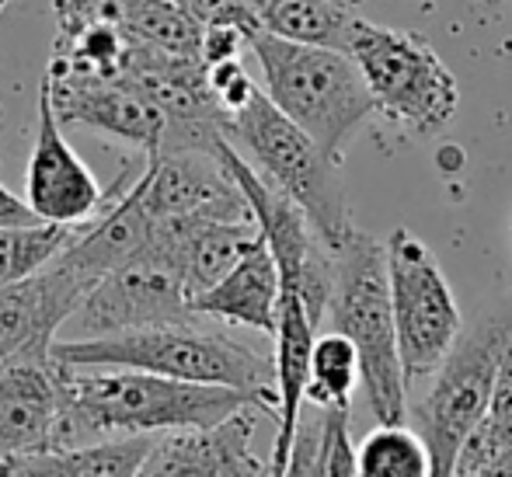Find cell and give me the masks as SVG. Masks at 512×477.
Instances as JSON below:
<instances>
[{
  "label": "cell",
  "instance_id": "6da1fadb",
  "mask_svg": "<svg viewBox=\"0 0 512 477\" xmlns=\"http://www.w3.org/2000/svg\"><path fill=\"white\" fill-rule=\"evenodd\" d=\"M244 404L269 411L262 397L220 383H189L126 366L60 363V418L53 446L213 425Z\"/></svg>",
  "mask_w": 512,
  "mask_h": 477
},
{
  "label": "cell",
  "instance_id": "7a4b0ae2",
  "mask_svg": "<svg viewBox=\"0 0 512 477\" xmlns=\"http://www.w3.org/2000/svg\"><path fill=\"white\" fill-rule=\"evenodd\" d=\"M203 317L133 328L98 338H53L49 356L67 366H126L189 383H220L262 397L276 411V363L265 352L237 342Z\"/></svg>",
  "mask_w": 512,
  "mask_h": 477
},
{
  "label": "cell",
  "instance_id": "3957f363",
  "mask_svg": "<svg viewBox=\"0 0 512 477\" xmlns=\"http://www.w3.org/2000/svg\"><path fill=\"white\" fill-rule=\"evenodd\" d=\"M248 49L262 67L265 98L331 161H345L349 136L377 112L356 60L345 49L290 42L269 32H251Z\"/></svg>",
  "mask_w": 512,
  "mask_h": 477
},
{
  "label": "cell",
  "instance_id": "277c9868",
  "mask_svg": "<svg viewBox=\"0 0 512 477\" xmlns=\"http://www.w3.org/2000/svg\"><path fill=\"white\" fill-rule=\"evenodd\" d=\"M331 331H342L359 359V380L380 422H405L408 380L401 370L398 338L391 317L384 244L352 227L338 248H331Z\"/></svg>",
  "mask_w": 512,
  "mask_h": 477
},
{
  "label": "cell",
  "instance_id": "5b68a950",
  "mask_svg": "<svg viewBox=\"0 0 512 477\" xmlns=\"http://www.w3.org/2000/svg\"><path fill=\"white\" fill-rule=\"evenodd\" d=\"M227 140L248 154V164L265 182L304 209L328 251L349 237L356 223L342 182V161H331L297 122H290L265 98L262 88L237 112H230Z\"/></svg>",
  "mask_w": 512,
  "mask_h": 477
},
{
  "label": "cell",
  "instance_id": "8992f818",
  "mask_svg": "<svg viewBox=\"0 0 512 477\" xmlns=\"http://www.w3.org/2000/svg\"><path fill=\"white\" fill-rule=\"evenodd\" d=\"M345 53L356 60L370 98L391 122L415 136H436L457 112V81L436 49L415 32L352 18Z\"/></svg>",
  "mask_w": 512,
  "mask_h": 477
},
{
  "label": "cell",
  "instance_id": "52a82bcc",
  "mask_svg": "<svg viewBox=\"0 0 512 477\" xmlns=\"http://www.w3.org/2000/svg\"><path fill=\"white\" fill-rule=\"evenodd\" d=\"M512 328V300L502 310L485 314L467 335H457L439 366L429 373L432 387L411 408V422L432 460V474H453L464 439L485 415L495 387L499 359Z\"/></svg>",
  "mask_w": 512,
  "mask_h": 477
},
{
  "label": "cell",
  "instance_id": "ba28073f",
  "mask_svg": "<svg viewBox=\"0 0 512 477\" xmlns=\"http://www.w3.org/2000/svg\"><path fill=\"white\" fill-rule=\"evenodd\" d=\"M391 317L405 380L429 377L460 335V310L443 269L411 230L398 227L384 244Z\"/></svg>",
  "mask_w": 512,
  "mask_h": 477
},
{
  "label": "cell",
  "instance_id": "9c48e42d",
  "mask_svg": "<svg viewBox=\"0 0 512 477\" xmlns=\"http://www.w3.org/2000/svg\"><path fill=\"white\" fill-rule=\"evenodd\" d=\"M133 192L154 220H251V206L216 150H157L143 154Z\"/></svg>",
  "mask_w": 512,
  "mask_h": 477
},
{
  "label": "cell",
  "instance_id": "30bf717a",
  "mask_svg": "<svg viewBox=\"0 0 512 477\" xmlns=\"http://www.w3.org/2000/svg\"><path fill=\"white\" fill-rule=\"evenodd\" d=\"M189 317L199 314L189 310L182 283L161 265L133 258L98 279L63 328H70V338H98L168 321H189Z\"/></svg>",
  "mask_w": 512,
  "mask_h": 477
},
{
  "label": "cell",
  "instance_id": "8fae6325",
  "mask_svg": "<svg viewBox=\"0 0 512 477\" xmlns=\"http://www.w3.org/2000/svg\"><path fill=\"white\" fill-rule=\"evenodd\" d=\"M35 143L32 157H28V175H25V195L39 220L49 223H67V227H81L102 209L105 189L91 168L74 154L67 140H63V126L56 119L53 105H49L46 81H39V95H35Z\"/></svg>",
  "mask_w": 512,
  "mask_h": 477
},
{
  "label": "cell",
  "instance_id": "7c38bea8",
  "mask_svg": "<svg viewBox=\"0 0 512 477\" xmlns=\"http://www.w3.org/2000/svg\"><path fill=\"white\" fill-rule=\"evenodd\" d=\"M255 404H244L234 415L213 425L157 432L140 474L147 477H258L269 474V464L255 457L251 436L258 422Z\"/></svg>",
  "mask_w": 512,
  "mask_h": 477
},
{
  "label": "cell",
  "instance_id": "4fadbf2b",
  "mask_svg": "<svg viewBox=\"0 0 512 477\" xmlns=\"http://www.w3.org/2000/svg\"><path fill=\"white\" fill-rule=\"evenodd\" d=\"M95 279L56 255L39 272L0 286V356L49 352L67 317L81 307Z\"/></svg>",
  "mask_w": 512,
  "mask_h": 477
},
{
  "label": "cell",
  "instance_id": "5bb4252c",
  "mask_svg": "<svg viewBox=\"0 0 512 477\" xmlns=\"http://www.w3.org/2000/svg\"><path fill=\"white\" fill-rule=\"evenodd\" d=\"M60 126H88L154 154L164 136V115L122 77H42Z\"/></svg>",
  "mask_w": 512,
  "mask_h": 477
},
{
  "label": "cell",
  "instance_id": "9a60e30c",
  "mask_svg": "<svg viewBox=\"0 0 512 477\" xmlns=\"http://www.w3.org/2000/svg\"><path fill=\"white\" fill-rule=\"evenodd\" d=\"M60 363L49 352L0 356V460L53 446Z\"/></svg>",
  "mask_w": 512,
  "mask_h": 477
},
{
  "label": "cell",
  "instance_id": "2e32d148",
  "mask_svg": "<svg viewBox=\"0 0 512 477\" xmlns=\"http://www.w3.org/2000/svg\"><path fill=\"white\" fill-rule=\"evenodd\" d=\"M189 310L223 324H241V328H255L262 335H276L279 269L272 262L269 244L255 234V241L241 251V258L213 286L192 296Z\"/></svg>",
  "mask_w": 512,
  "mask_h": 477
},
{
  "label": "cell",
  "instance_id": "e0dca14e",
  "mask_svg": "<svg viewBox=\"0 0 512 477\" xmlns=\"http://www.w3.org/2000/svg\"><path fill=\"white\" fill-rule=\"evenodd\" d=\"M154 436L133 432V436H105L91 443L46 446L39 453L0 460V474L11 477H136L143 457L150 453Z\"/></svg>",
  "mask_w": 512,
  "mask_h": 477
},
{
  "label": "cell",
  "instance_id": "ac0fdd59",
  "mask_svg": "<svg viewBox=\"0 0 512 477\" xmlns=\"http://www.w3.org/2000/svg\"><path fill=\"white\" fill-rule=\"evenodd\" d=\"M255 32H269L290 42L345 49L352 25V4L345 0H241Z\"/></svg>",
  "mask_w": 512,
  "mask_h": 477
},
{
  "label": "cell",
  "instance_id": "d6986e66",
  "mask_svg": "<svg viewBox=\"0 0 512 477\" xmlns=\"http://www.w3.org/2000/svg\"><path fill=\"white\" fill-rule=\"evenodd\" d=\"M453 474H512V328L488 408L460 446Z\"/></svg>",
  "mask_w": 512,
  "mask_h": 477
},
{
  "label": "cell",
  "instance_id": "ffe728a7",
  "mask_svg": "<svg viewBox=\"0 0 512 477\" xmlns=\"http://www.w3.org/2000/svg\"><path fill=\"white\" fill-rule=\"evenodd\" d=\"M286 474H356L349 404H324L314 422H297Z\"/></svg>",
  "mask_w": 512,
  "mask_h": 477
},
{
  "label": "cell",
  "instance_id": "44dd1931",
  "mask_svg": "<svg viewBox=\"0 0 512 477\" xmlns=\"http://www.w3.org/2000/svg\"><path fill=\"white\" fill-rule=\"evenodd\" d=\"M81 227H67V223H0V286L25 279L49 265L70 241L77 237Z\"/></svg>",
  "mask_w": 512,
  "mask_h": 477
},
{
  "label": "cell",
  "instance_id": "7402d4cb",
  "mask_svg": "<svg viewBox=\"0 0 512 477\" xmlns=\"http://www.w3.org/2000/svg\"><path fill=\"white\" fill-rule=\"evenodd\" d=\"M356 474L363 477H425L432 460L422 436L405 422H380L356 450Z\"/></svg>",
  "mask_w": 512,
  "mask_h": 477
},
{
  "label": "cell",
  "instance_id": "603a6c76",
  "mask_svg": "<svg viewBox=\"0 0 512 477\" xmlns=\"http://www.w3.org/2000/svg\"><path fill=\"white\" fill-rule=\"evenodd\" d=\"M356 380H359V359L349 338H345L342 331L314 335V342H310L304 401H310L314 408H324V404H349Z\"/></svg>",
  "mask_w": 512,
  "mask_h": 477
},
{
  "label": "cell",
  "instance_id": "cb8c5ba5",
  "mask_svg": "<svg viewBox=\"0 0 512 477\" xmlns=\"http://www.w3.org/2000/svg\"><path fill=\"white\" fill-rule=\"evenodd\" d=\"M206 81H209V91H213L216 101H220L227 112H237V108L258 91V84L251 81V74L244 70L241 56L206 63Z\"/></svg>",
  "mask_w": 512,
  "mask_h": 477
},
{
  "label": "cell",
  "instance_id": "d4e9b609",
  "mask_svg": "<svg viewBox=\"0 0 512 477\" xmlns=\"http://www.w3.org/2000/svg\"><path fill=\"white\" fill-rule=\"evenodd\" d=\"M171 4H178L203 28L206 25H237V28H244V32H255V25H251L241 0H171Z\"/></svg>",
  "mask_w": 512,
  "mask_h": 477
},
{
  "label": "cell",
  "instance_id": "484cf974",
  "mask_svg": "<svg viewBox=\"0 0 512 477\" xmlns=\"http://www.w3.org/2000/svg\"><path fill=\"white\" fill-rule=\"evenodd\" d=\"M248 35L237 25H206L203 28V42H199V60L216 63V60H230V56H241V49L248 46Z\"/></svg>",
  "mask_w": 512,
  "mask_h": 477
},
{
  "label": "cell",
  "instance_id": "4316f807",
  "mask_svg": "<svg viewBox=\"0 0 512 477\" xmlns=\"http://www.w3.org/2000/svg\"><path fill=\"white\" fill-rule=\"evenodd\" d=\"M32 220H39V216L28 209V202L0 182V223H32Z\"/></svg>",
  "mask_w": 512,
  "mask_h": 477
},
{
  "label": "cell",
  "instance_id": "83f0119b",
  "mask_svg": "<svg viewBox=\"0 0 512 477\" xmlns=\"http://www.w3.org/2000/svg\"><path fill=\"white\" fill-rule=\"evenodd\" d=\"M7 4H11V0H0V14H4V7H7Z\"/></svg>",
  "mask_w": 512,
  "mask_h": 477
},
{
  "label": "cell",
  "instance_id": "f1b7e54d",
  "mask_svg": "<svg viewBox=\"0 0 512 477\" xmlns=\"http://www.w3.org/2000/svg\"><path fill=\"white\" fill-rule=\"evenodd\" d=\"M345 4H356V0H345Z\"/></svg>",
  "mask_w": 512,
  "mask_h": 477
},
{
  "label": "cell",
  "instance_id": "f546056e",
  "mask_svg": "<svg viewBox=\"0 0 512 477\" xmlns=\"http://www.w3.org/2000/svg\"><path fill=\"white\" fill-rule=\"evenodd\" d=\"M509 237H512V223H509Z\"/></svg>",
  "mask_w": 512,
  "mask_h": 477
}]
</instances>
